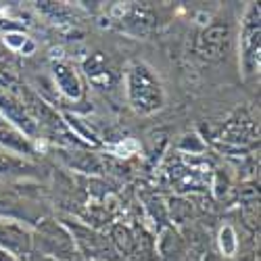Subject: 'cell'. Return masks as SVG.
Wrapping results in <instances>:
<instances>
[{
  "label": "cell",
  "instance_id": "11",
  "mask_svg": "<svg viewBox=\"0 0 261 261\" xmlns=\"http://www.w3.org/2000/svg\"><path fill=\"white\" fill-rule=\"evenodd\" d=\"M34 171V165H30L23 157L0 153V178H19L28 176Z\"/></svg>",
  "mask_w": 261,
  "mask_h": 261
},
{
  "label": "cell",
  "instance_id": "1",
  "mask_svg": "<svg viewBox=\"0 0 261 261\" xmlns=\"http://www.w3.org/2000/svg\"><path fill=\"white\" fill-rule=\"evenodd\" d=\"M127 102L138 115H150L163 109L165 90L155 69L144 61H132L125 67Z\"/></svg>",
  "mask_w": 261,
  "mask_h": 261
},
{
  "label": "cell",
  "instance_id": "2",
  "mask_svg": "<svg viewBox=\"0 0 261 261\" xmlns=\"http://www.w3.org/2000/svg\"><path fill=\"white\" fill-rule=\"evenodd\" d=\"M32 251H38L42 257H53L59 261H73L77 249L73 236L63 222L42 217L32 232Z\"/></svg>",
  "mask_w": 261,
  "mask_h": 261
},
{
  "label": "cell",
  "instance_id": "15",
  "mask_svg": "<svg viewBox=\"0 0 261 261\" xmlns=\"http://www.w3.org/2000/svg\"><path fill=\"white\" fill-rule=\"evenodd\" d=\"M36 261H59V259H53V257H42V255H40Z\"/></svg>",
  "mask_w": 261,
  "mask_h": 261
},
{
  "label": "cell",
  "instance_id": "4",
  "mask_svg": "<svg viewBox=\"0 0 261 261\" xmlns=\"http://www.w3.org/2000/svg\"><path fill=\"white\" fill-rule=\"evenodd\" d=\"M0 249L13 253L15 257L32 253V230L21 222L0 217Z\"/></svg>",
  "mask_w": 261,
  "mask_h": 261
},
{
  "label": "cell",
  "instance_id": "13",
  "mask_svg": "<svg viewBox=\"0 0 261 261\" xmlns=\"http://www.w3.org/2000/svg\"><path fill=\"white\" fill-rule=\"evenodd\" d=\"M180 148L182 150H190V153H201V150H205V142L197 136V134H186L180 142Z\"/></svg>",
  "mask_w": 261,
  "mask_h": 261
},
{
  "label": "cell",
  "instance_id": "3",
  "mask_svg": "<svg viewBox=\"0 0 261 261\" xmlns=\"http://www.w3.org/2000/svg\"><path fill=\"white\" fill-rule=\"evenodd\" d=\"M261 25H259V7L249 5L243 17L241 28V67L245 75H253L259 69V50H261Z\"/></svg>",
  "mask_w": 261,
  "mask_h": 261
},
{
  "label": "cell",
  "instance_id": "12",
  "mask_svg": "<svg viewBox=\"0 0 261 261\" xmlns=\"http://www.w3.org/2000/svg\"><path fill=\"white\" fill-rule=\"evenodd\" d=\"M217 243H220V249L226 257H232L238 249V241H236V234L232 230V226H224L220 230V238H217Z\"/></svg>",
  "mask_w": 261,
  "mask_h": 261
},
{
  "label": "cell",
  "instance_id": "7",
  "mask_svg": "<svg viewBox=\"0 0 261 261\" xmlns=\"http://www.w3.org/2000/svg\"><path fill=\"white\" fill-rule=\"evenodd\" d=\"M157 249H159L161 261H188V249H186L184 238L171 226L161 232Z\"/></svg>",
  "mask_w": 261,
  "mask_h": 261
},
{
  "label": "cell",
  "instance_id": "9",
  "mask_svg": "<svg viewBox=\"0 0 261 261\" xmlns=\"http://www.w3.org/2000/svg\"><path fill=\"white\" fill-rule=\"evenodd\" d=\"M228 40H230V28L224 23H215L211 28H207L203 32V38H201V48L207 57L211 59H217L222 57L226 46H228Z\"/></svg>",
  "mask_w": 261,
  "mask_h": 261
},
{
  "label": "cell",
  "instance_id": "16",
  "mask_svg": "<svg viewBox=\"0 0 261 261\" xmlns=\"http://www.w3.org/2000/svg\"><path fill=\"white\" fill-rule=\"evenodd\" d=\"M86 261H98V259H86Z\"/></svg>",
  "mask_w": 261,
  "mask_h": 261
},
{
  "label": "cell",
  "instance_id": "10",
  "mask_svg": "<svg viewBox=\"0 0 261 261\" xmlns=\"http://www.w3.org/2000/svg\"><path fill=\"white\" fill-rule=\"evenodd\" d=\"M53 73H55V84L67 98L75 100L82 96V82L69 63H55Z\"/></svg>",
  "mask_w": 261,
  "mask_h": 261
},
{
  "label": "cell",
  "instance_id": "6",
  "mask_svg": "<svg viewBox=\"0 0 261 261\" xmlns=\"http://www.w3.org/2000/svg\"><path fill=\"white\" fill-rule=\"evenodd\" d=\"M0 217L5 220H15V222H30V224H38L42 220V211H36V207L21 199L19 194L11 192V190H0Z\"/></svg>",
  "mask_w": 261,
  "mask_h": 261
},
{
  "label": "cell",
  "instance_id": "8",
  "mask_svg": "<svg viewBox=\"0 0 261 261\" xmlns=\"http://www.w3.org/2000/svg\"><path fill=\"white\" fill-rule=\"evenodd\" d=\"M0 144L7 146V150L15 153L17 157H30L34 153L32 140L25 134H21L17 127H13L11 123H7L5 119L0 121Z\"/></svg>",
  "mask_w": 261,
  "mask_h": 261
},
{
  "label": "cell",
  "instance_id": "14",
  "mask_svg": "<svg viewBox=\"0 0 261 261\" xmlns=\"http://www.w3.org/2000/svg\"><path fill=\"white\" fill-rule=\"evenodd\" d=\"M0 261H21L19 257H15L13 253L5 251V249H0Z\"/></svg>",
  "mask_w": 261,
  "mask_h": 261
},
{
  "label": "cell",
  "instance_id": "5",
  "mask_svg": "<svg viewBox=\"0 0 261 261\" xmlns=\"http://www.w3.org/2000/svg\"><path fill=\"white\" fill-rule=\"evenodd\" d=\"M0 113H3L5 121L11 123L13 127H17L21 134H25L28 138H32L36 134V119L28 113V107L17 100L15 96H11L9 92L0 90Z\"/></svg>",
  "mask_w": 261,
  "mask_h": 261
}]
</instances>
